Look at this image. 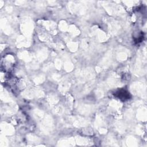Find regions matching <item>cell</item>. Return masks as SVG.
I'll list each match as a JSON object with an SVG mask.
<instances>
[{
    "instance_id": "cell-1",
    "label": "cell",
    "mask_w": 147,
    "mask_h": 147,
    "mask_svg": "<svg viewBox=\"0 0 147 147\" xmlns=\"http://www.w3.org/2000/svg\"><path fill=\"white\" fill-rule=\"evenodd\" d=\"M118 96L120 98H124V99H128L129 98V94L127 93L126 91H125V90H123L122 91H119L118 93Z\"/></svg>"
}]
</instances>
